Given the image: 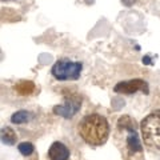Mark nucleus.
<instances>
[{"instance_id": "f257e3e1", "label": "nucleus", "mask_w": 160, "mask_h": 160, "mask_svg": "<svg viewBox=\"0 0 160 160\" xmlns=\"http://www.w3.org/2000/svg\"><path fill=\"white\" fill-rule=\"evenodd\" d=\"M79 136L89 146H103L109 138V123L99 113L86 115L78 124Z\"/></svg>"}, {"instance_id": "f03ea898", "label": "nucleus", "mask_w": 160, "mask_h": 160, "mask_svg": "<svg viewBox=\"0 0 160 160\" xmlns=\"http://www.w3.org/2000/svg\"><path fill=\"white\" fill-rule=\"evenodd\" d=\"M140 131L146 147L160 151V109H155L142 120Z\"/></svg>"}, {"instance_id": "7ed1b4c3", "label": "nucleus", "mask_w": 160, "mask_h": 160, "mask_svg": "<svg viewBox=\"0 0 160 160\" xmlns=\"http://www.w3.org/2000/svg\"><path fill=\"white\" fill-rule=\"evenodd\" d=\"M82 68L83 64L80 62L60 59L53 64L51 72L52 76L59 82H67V80H78L82 73Z\"/></svg>"}, {"instance_id": "20e7f679", "label": "nucleus", "mask_w": 160, "mask_h": 160, "mask_svg": "<svg viewBox=\"0 0 160 160\" xmlns=\"http://www.w3.org/2000/svg\"><path fill=\"white\" fill-rule=\"evenodd\" d=\"M80 108H82V98L78 93H68L64 96L63 104L53 107V112L64 119H72Z\"/></svg>"}, {"instance_id": "39448f33", "label": "nucleus", "mask_w": 160, "mask_h": 160, "mask_svg": "<svg viewBox=\"0 0 160 160\" xmlns=\"http://www.w3.org/2000/svg\"><path fill=\"white\" fill-rule=\"evenodd\" d=\"M113 91L116 93H124V95H131L136 92H144L148 93L149 88L146 80L143 79H129L119 82L116 86L113 87Z\"/></svg>"}, {"instance_id": "423d86ee", "label": "nucleus", "mask_w": 160, "mask_h": 160, "mask_svg": "<svg viewBox=\"0 0 160 160\" xmlns=\"http://www.w3.org/2000/svg\"><path fill=\"white\" fill-rule=\"evenodd\" d=\"M127 132V139H126V146L127 151L129 155H142L143 152V144L139 139V135L136 132V128L132 129H126Z\"/></svg>"}, {"instance_id": "0eeeda50", "label": "nucleus", "mask_w": 160, "mask_h": 160, "mask_svg": "<svg viewBox=\"0 0 160 160\" xmlns=\"http://www.w3.org/2000/svg\"><path fill=\"white\" fill-rule=\"evenodd\" d=\"M48 158L51 160H68L69 149L62 142H53L48 149Z\"/></svg>"}, {"instance_id": "6e6552de", "label": "nucleus", "mask_w": 160, "mask_h": 160, "mask_svg": "<svg viewBox=\"0 0 160 160\" xmlns=\"http://www.w3.org/2000/svg\"><path fill=\"white\" fill-rule=\"evenodd\" d=\"M15 91H16L19 95H23V96H28V95H32L35 92V83L31 82V80H22L15 84Z\"/></svg>"}, {"instance_id": "1a4fd4ad", "label": "nucleus", "mask_w": 160, "mask_h": 160, "mask_svg": "<svg viewBox=\"0 0 160 160\" xmlns=\"http://www.w3.org/2000/svg\"><path fill=\"white\" fill-rule=\"evenodd\" d=\"M16 132L13 131L11 127H4L2 129V142L7 146H12V144L16 143Z\"/></svg>"}, {"instance_id": "9d476101", "label": "nucleus", "mask_w": 160, "mask_h": 160, "mask_svg": "<svg viewBox=\"0 0 160 160\" xmlns=\"http://www.w3.org/2000/svg\"><path fill=\"white\" fill-rule=\"evenodd\" d=\"M31 120V113L26 109H20V111L15 112L12 116H11V122L13 124H24V123H28Z\"/></svg>"}, {"instance_id": "9b49d317", "label": "nucleus", "mask_w": 160, "mask_h": 160, "mask_svg": "<svg viewBox=\"0 0 160 160\" xmlns=\"http://www.w3.org/2000/svg\"><path fill=\"white\" fill-rule=\"evenodd\" d=\"M118 126L120 129H132V128H136V124H135V120L131 118V116H128V115H124V116L122 118H119L118 120Z\"/></svg>"}, {"instance_id": "f8f14e48", "label": "nucleus", "mask_w": 160, "mask_h": 160, "mask_svg": "<svg viewBox=\"0 0 160 160\" xmlns=\"http://www.w3.org/2000/svg\"><path fill=\"white\" fill-rule=\"evenodd\" d=\"M18 149H19V152L24 155V156H29V155H32L35 152V147H33V144L31 142H23V143H20L19 146H18Z\"/></svg>"}, {"instance_id": "ddd939ff", "label": "nucleus", "mask_w": 160, "mask_h": 160, "mask_svg": "<svg viewBox=\"0 0 160 160\" xmlns=\"http://www.w3.org/2000/svg\"><path fill=\"white\" fill-rule=\"evenodd\" d=\"M122 3L126 7H131V6H133V4L136 3V0H122Z\"/></svg>"}, {"instance_id": "4468645a", "label": "nucleus", "mask_w": 160, "mask_h": 160, "mask_svg": "<svg viewBox=\"0 0 160 160\" xmlns=\"http://www.w3.org/2000/svg\"><path fill=\"white\" fill-rule=\"evenodd\" d=\"M2 2H9V0H2Z\"/></svg>"}]
</instances>
